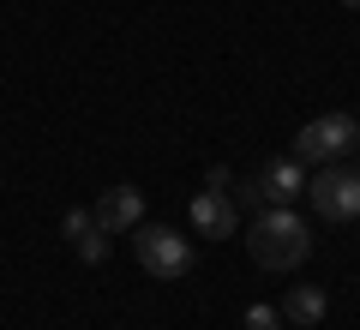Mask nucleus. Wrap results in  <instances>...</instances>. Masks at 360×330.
Segmentation results:
<instances>
[{"label": "nucleus", "instance_id": "2eb2a0df", "mask_svg": "<svg viewBox=\"0 0 360 330\" xmlns=\"http://www.w3.org/2000/svg\"><path fill=\"white\" fill-rule=\"evenodd\" d=\"M295 330H300V324H295Z\"/></svg>", "mask_w": 360, "mask_h": 330}, {"label": "nucleus", "instance_id": "6e6552de", "mask_svg": "<svg viewBox=\"0 0 360 330\" xmlns=\"http://www.w3.org/2000/svg\"><path fill=\"white\" fill-rule=\"evenodd\" d=\"M324 312H330L324 288H307V282H300V288H288V294H283V318H288V324H300V330H312Z\"/></svg>", "mask_w": 360, "mask_h": 330}, {"label": "nucleus", "instance_id": "20e7f679", "mask_svg": "<svg viewBox=\"0 0 360 330\" xmlns=\"http://www.w3.org/2000/svg\"><path fill=\"white\" fill-rule=\"evenodd\" d=\"M139 241H132V253H139V265L150 270L156 282H180L186 270H193V241L180 229H150V222H139Z\"/></svg>", "mask_w": 360, "mask_h": 330}, {"label": "nucleus", "instance_id": "4468645a", "mask_svg": "<svg viewBox=\"0 0 360 330\" xmlns=\"http://www.w3.org/2000/svg\"><path fill=\"white\" fill-rule=\"evenodd\" d=\"M342 6H360V0H342Z\"/></svg>", "mask_w": 360, "mask_h": 330}, {"label": "nucleus", "instance_id": "423d86ee", "mask_svg": "<svg viewBox=\"0 0 360 330\" xmlns=\"http://www.w3.org/2000/svg\"><path fill=\"white\" fill-rule=\"evenodd\" d=\"M90 216H96V229L127 234V229H139V222H144V192L120 180V186H108L103 198H96V210H90Z\"/></svg>", "mask_w": 360, "mask_h": 330}, {"label": "nucleus", "instance_id": "f8f14e48", "mask_svg": "<svg viewBox=\"0 0 360 330\" xmlns=\"http://www.w3.org/2000/svg\"><path fill=\"white\" fill-rule=\"evenodd\" d=\"M205 186H210V192H229V186H234V174H229V168H210Z\"/></svg>", "mask_w": 360, "mask_h": 330}, {"label": "nucleus", "instance_id": "0eeeda50", "mask_svg": "<svg viewBox=\"0 0 360 330\" xmlns=\"http://www.w3.org/2000/svg\"><path fill=\"white\" fill-rule=\"evenodd\" d=\"M252 186H258L264 204H295L300 192H307V168H300L295 156H276V163H264V174H258Z\"/></svg>", "mask_w": 360, "mask_h": 330}, {"label": "nucleus", "instance_id": "39448f33", "mask_svg": "<svg viewBox=\"0 0 360 330\" xmlns=\"http://www.w3.org/2000/svg\"><path fill=\"white\" fill-rule=\"evenodd\" d=\"M186 216H193V229L205 234V241H229V234L240 229V204H234L229 192H210V186L193 198V210H186Z\"/></svg>", "mask_w": 360, "mask_h": 330}, {"label": "nucleus", "instance_id": "7ed1b4c3", "mask_svg": "<svg viewBox=\"0 0 360 330\" xmlns=\"http://www.w3.org/2000/svg\"><path fill=\"white\" fill-rule=\"evenodd\" d=\"M307 204L324 216V222H354V216H360V168L324 163L319 174L307 180Z\"/></svg>", "mask_w": 360, "mask_h": 330}, {"label": "nucleus", "instance_id": "9b49d317", "mask_svg": "<svg viewBox=\"0 0 360 330\" xmlns=\"http://www.w3.org/2000/svg\"><path fill=\"white\" fill-rule=\"evenodd\" d=\"M84 229H96V216H90V210H66L60 216V234H66V241H78Z\"/></svg>", "mask_w": 360, "mask_h": 330}, {"label": "nucleus", "instance_id": "1a4fd4ad", "mask_svg": "<svg viewBox=\"0 0 360 330\" xmlns=\"http://www.w3.org/2000/svg\"><path fill=\"white\" fill-rule=\"evenodd\" d=\"M72 246H78V258H84V265H103V258H108V229H84Z\"/></svg>", "mask_w": 360, "mask_h": 330}, {"label": "nucleus", "instance_id": "f03ea898", "mask_svg": "<svg viewBox=\"0 0 360 330\" xmlns=\"http://www.w3.org/2000/svg\"><path fill=\"white\" fill-rule=\"evenodd\" d=\"M354 139H360V120H354V115H319V120H307V127H300L295 163H300V168L342 163V156L354 151Z\"/></svg>", "mask_w": 360, "mask_h": 330}, {"label": "nucleus", "instance_id": "9d476101", "mask_svg": "<svg viewBox=\"0 0 360 330\" xmlns=\"http://www.w3.org/2000/svg\"><path fill=\"white\" fill-rule=\"evenodd\" d=\"M246 330H283V312H276V306H246Z\"/></svg>", "mask_w": 360, "mask_h": 330}, {"label": "nucleus", "instance_id": "f257e3e1", "mask_svg": "<svg viewBox=\"0 0 360 330\" xmlns=\"http://www.w3.org/2000/svg\"><path fill=\"white\" fill-rule=\"evenodd\" d=\"M246 246H252L258 270H300L312 258V229L288 210V204H270V210L252 222V241Z\"/></svg>", "mask_w": 360, "mask_h": 330}, {"label": "nucleus", "instance_id": "ddd939ff", "mask_svg": "<svg viewBox=\"0 0 360 330\" xmlns=\"http://www.w3.org/2000/svg\"><path fill=\"white\" fill-rule=\"evenodd\" d=\"M354 168H360V139H354Z\"/></svg>", "mask_w": 360, "mask_h": 330}]
</instances>
